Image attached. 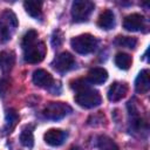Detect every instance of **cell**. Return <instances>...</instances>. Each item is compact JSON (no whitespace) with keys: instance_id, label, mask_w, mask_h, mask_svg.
Masks as SVG:
<instances>
[{"instance_id":"1","label":"cell","mask_w":150,"mask_h":150,"mask_svg":"<svg viewBox=\"0 0 150 150\" xmlns=\"http://www.w3.org/2000/svg\"><path fill=\"white\" fill-rule=\"evenodd\" d=\"M70 45L76 53L86 55V54H90L96 49L97 40L91 34H81L73 38L70 40Z\"/></svg>"},{"instance_id":"2","label":"cell","mask_w":150,"mask_h":150,"mask_svg":"<svg viewBox=\"0 0 150 150\" xmlns=\"http://www.w3.org/2000/svg\"><path fill=\"white\" fill-rule=\"evenodd\" d=\"M75 102L82 108L91 109L101 104L102 97L97 90L87 88L81 91H77V94L75 95Z\"/></svg>"},{"instance_id":"3","label":"cell","mask_w":150,"mask_h":150,"mask_svg":"<svg viewBox=\"0 0 150 150\" xmlns=\"http://www.w3.org/2000/svg\"><path fill=\"white\" fill-rule=\"evenodd\" d=\"M95 5L87 0H76L71 5V18L75 22H82L88 20Z\"/></svg>"},{"instance_id":"4","label":"cell","mask_w":150,"mask_h":150,"mask_svg":"<svg viewBox=\"0 0 150 150\" xmlns=\"http://www.w3.org/2000/svg\"><path fill=\"white\" fill-rule=\"evenodd\" d=\"M69 112H71L70 105L63 102H50L43 109V116L47 120L57 121L66 117Z\"/></svg>"},{"instance_id":"5","label":"cell","mask_w":150,"mask_h":150,"mask_svg":"<svg viewBox=\"0 0 150 150\" xmlns=\"http://www.w3.org/2000/svg\"><path fill=\"white\" fill-rule=\"evenodd\" d=\"M47 53L46 45L43 42H34L23 49V59L28 63H39L41 62Z\"/></svg>"},{"instance_id":"6","label":"cell","mask_w":150,"mask_h":150,"mask_svg":"<svg viewBox=\"0 0 150 150\" xmlns=\"http://www.w3.org/2000/svg\"><path fill=\"white\" fill-rule=\"evenodd\" d=\"M75 63L74 56L68 53V52H63L61 54H59L52 62V66L55 70L60 71V73H64L67 70H69Z\"/></svg>"},{"instance_id":"7","label":"cell","mask_w":150,"mask_h":150,"mask_svg":"<svg viewBox=\"0 0 150 150\" xmlns=\"http://www.w3.org/2000/svg\"><path fill=\"white\" fill-rule=\"evenodd\" d=\"M128 94V84L125 82H114L108 89V98L111 102H117Z\"/></svg>"},{"instance_id":"8","label":"cell","mask_w":150,"mask_h":150,"mask_svg":"<svg viewBox=\"0 0 150 150\" xmlns=\"http://www.w3.org/2000/svg\"><path fill=\"white\" fill-rule=\"evenodd\" d=\"M67 138V132L60 129H49L45 132L43 139L50 146H59L61 145Z\"/></svg>"},{"instance_id":"9","label":"cell","mask_w":150,"mask_h":150,"mask_svg":"<svg viewBox=\"0 0 150 150\" xmlns=\"http://www.w3.org/2000/svg\"><path fill=\"white\" fill-rule=\"evenodd\" d=\"M143 23H144V18L138 13H132L124 18L123 27L125 30L137 32L143 27Z\"/></svg>"},{"instance_id":"10","label":"cell","mask_w":150,"mask_h":150,"mask_svg":"<svg viewBox=\"0 0 150 150\" xmlns=\"http://www.w3.org/2000/svg\"><path fill=\"white\" fill-rule=\"evenodd\" d=\"M135 89L139 94H145L150 89V71L149 69H143L139 71L135 81Z\"/></svg>"},{"instance_id":"11","label":"cell","mask_w":150,"mask_h":150,"mask_svg":"<svg viewBox=\"0 0 150 150\" xmlns=\"http://www.w3.org/2000/svg\"><path fill=\"white\" fill-rule=\"evenodd\" d=\"M32 79H33V83L36 84L38 87H41V88L50 87L52 83H53L52 75L47 70H45V69H36V70H34Z\"/></svg>"},{"instance_id":"12","label":"cell","mask_w":150,"mask_h":150,"mask_svg":"<svg viewBox=\"0 0 150 150\" xmlns=\"http://www.w3.org/2000/svg\"><path fill=\"white\" fill-rule=\"evenodd\" d=\"M107 79H108L107 70L104 68H100V67L90 69L87 75V81L93 84H101V83L105 82Z\"/></svg>"},{"instance_id":"13","label":"cell","mask_w":150,"mask_h":150,"mask_svg":"<svg viewBox=\"0 0 150 150\" xmlns=\"http://www.w3.org/2000/svg\"><path fill=\"white\" fill-rule=\"evenodd\" d=\"M114 23H115V15L110 9H104L97 19V25L102 29H110L112 28Z\"/></svg>"},{"instance_id":"14","label":"cell","mask_w":150,"mask_h":150,"mask_svg":"<svg viewBox=\"0 0 150 150\" xmlns=\"http://www.w3.org/2000/svg\"><path fill=\"white\" fill-rule=\"evenodd\" d=\"M23 7H25V11L27 12V14L30 15L32 18H40L41 16V7H42L41 1L27 0L23 2Z\"/></svg>"},{"instance_id":"15","label":"cell","mask_w":150,"mask_h":150,"mask_svg":"<svg viewBox=\"0 0 150 150\" xmlns=\"http://www.w3.org/2000/svg\"><path fill=\"white\" fill-rule=\"evenodd\" d=\"M15 57L13 53L9 52H0V69L4 71H8L12 69L14 64Z\"/></svg>"},{"instance_id":"16","label":"cell","mask_w":150,"mask_h":150,"mask_svg":"<svg viewBox=\"0 0 150 150\" xmlns=\"http://www.w3.org/2000/svg\"><path fill=\"white\" fill-rule=\"evenodd\" d=\"M132 63V59L129 54L127 53H117L116 56H115V64L120 68V69H123V70H127L130 68Z\"/></svg>"},{"instance_id":"17","label":"cell","mask_w":150,"mask_h":150,"mask_svg":"<svg viewBox=\"0 0 150 150\" xmlns=\"http://www.w3.org/2000/svg\"><path fill=\"white\" fill-rule=\"evenodd\" d=\"M19 120V116L16 114V111L14 109H9L6 111V123H5V129L7 130V132H11V130H13V128L16 125V122Z\"/></svg>"},{"instance_id":"18","label":"cell","mask_w":150,"mask_h":150,"mask_svg":"<svg viewBox=\"0 0 150 150\" xmlns=\"http://www.w3.org/2000/svg\"><path fill=\"white\" fill-rule=\"evenodd\" d=\"M20 143L26 148H33L34 145V137L33 131L29 128H25L20 134Z\"/></svg>"},{"instance_id":"19","label":"cell","mask_w":150,"mask_h":150,"mask_svg":"<svg viewBox=\"0 0 150 150\" xmlns=\"http://www.w3.org/2000/svg\"><path fill=\"white\" fill-rule=\"evenodd\" d=\"M97 145L100 150H118V146L116 145V143L107 136H101L98 138Z\"/></svg>"},{"instance_id":"20","label":"cell","mask_w":150,"mask_h":150,"mask_svg":"<svg viewBox=\"0 0 150 150\" xmlns=\"http://www.w3.org/2000/svg\"><path fill=\"white\" fill-rule=\"evenodd\" d=\"M115 43L120 47H127V48H135L137 45V40L131 36H117L115 40Z\"/></svg>"},{"instance_id":"21","label":"cell","mask_w":150,"mask_h":150,"mask_svg":"<svg viewBox=\"0 0 150 150\" xmlns=\"http://www.w3.org/2000/svg\"><path fill=\"white\" fill-rule=\"evenodd\" d=\"M36 38H38V32L34 30V29H29L22 38V41H21V46L22 48L25 49L26 47H28L29 45L34 43L36 41Z\"/></svg>"},{"instance_id":"22","label":"cell","mask_w":150,"mask_h":150,"mask_svg":"<svg viewBox=\"0 0 150 150\" xmlns=\"http://www.w3.org/2000/svg\"><path fill=\"white\" fill-rule=\"evenodd\" d=\"M2 19L6 21L7 26H9V27H16L18 26L16 16L12 11H5L2 13Z\"/></svg>"},{"instance_id":"23","label":"cell","mask_w":150,"mask_h":150,"mask_svg":"<svg viewBox=\"0 0 150 150\" xmlns=\"http://www.w3.org/2000/svg\"><path fill=\"white\" fill-rule=\"evenodd\" d=\"M8 39H9V30L6 25L0 22V43L6 42Z\"/></svg>"},{"instance_id":"24","label":"cell","mask_w":150,"mask_h":150,"mask_svg":"<svg viewBox=\"0 0 150 150\" xmlns=\"http://www.w3.org/2000/svg\"><path fill=\"white\" fill-rule=\"evenodd\" d=\"M88 83V81L87 80H76L75 82H73L71 83V88H74V89H76V91H81V90H83V89H87V88H89L88 86L89 84H87Z\"/></svg>"},{"instance_id":"25","label":"cell","mask_w":150,"mask_h":150,"mask_svg":"<svg viewBox=\"0 0 150 150\" xmlns=\"http://www.w3.org/2000/svg\"><path fill=\"white\" fill-rule=\"evenodd\" d=\"M62 41H63L62 33H61L60 30H55L54 34H53V38H52V43H53V46H54V47H59V46H61Z\"/></svg>"},{"instance_id":"26","label":"cell","mask_w":150,"mask_h":150,"mask_svg":"<svg viewBox=\"0 0 150 150\" xmlns=\"http://www.w3.org/2000/svg\"><path fill=\"white\" fill-rule=\"evenodd\" d=\"M9 88V84H8V81L6 79H1L0 80V96L4 97L6 94H7V90Z\"/></svg>"},{"instance_id":"27","label":"cell","mask_w":150,"mask_h":150,"mask_svg":"<svg viewBox=\"0 0 150 150\" xmlns=\"http://www.w3.org/2000/svg\"><path fill=\"white\" fill-rule=\"evenodd\" d=\"M69 150H82L80 146H73V148H70Z\"/></svg>"}]
</instances>
